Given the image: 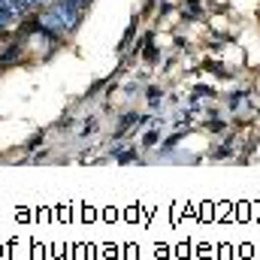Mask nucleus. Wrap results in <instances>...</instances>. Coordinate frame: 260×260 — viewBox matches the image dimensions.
Returning a JSON list of instances; mask_svg holds the SVG:
<instances>
[{
    "instance_id": "nucleus-1",
    "label": "nucleus",
    "mask_w": 260,
    "mask_h": 260,
    "mask_svg": "<svg viewBox=\"0 0 260 260\" xmlns=\"http://www.w3.org/2000/svg\"><path fill=\"white\" fill-rule=\"evenodd\" d=\"M58 21H61V27H64V34L70 30H76L79 27V21H82V9L73 3V0H55L52 3V9H49Z\"/></svg>"
},
{
    "instance_id": "nucleus-2",
    "label": "nucleus",
    "mask_w": 260,
    "mask_h": 260,
    "mask_svg": "<svg viewBox=\"0 0 260 260\" xmlns=\"http://www.w3.org/2000/svg\"><path fill=\"white\" fill-rule=\"evenodd\" d=\"M9 21H12V12H9V9H0V30L9 27Z\"/></svg>"
},
{
    "instance_id": "nucleus-3",
    "label": "nucleus",
    "mask_w": 260,
    "mask_h": 260,
    "mask_svg": "<svg viewBox=\"0 0 260 260\" xmlns=\"http://www.w3.org/2000/svg\"><path fill=\"white\" fill-rule=\"evenodd\" d=\"M24 6H43V3H49V0H21Z\"/></svg>"
},
{
    "instance_id": "nucleus-4",
    "label": "nucleus",
    "mask_w": 260,
    "mask_h": 260,
    "mask_svg": "<svg viewBox=\"0 0 260 260\" xmlns=\"http://www.w3.org/2000/svg\"><path fill=\"white\" fill-rule=\"evenodd\" d=\"M73 3H76L79 9H88V6H91V0H73Z\"/></svg>"
}]
</instances>
